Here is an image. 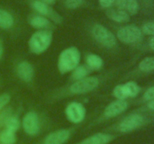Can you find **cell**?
I'll return each instance as SVG.
<instances>
[{
	"mask_svg": "<svg viewBox=\"0 0 154 144\" xmlns=\"http://www.w3.org/2000/svg\"><path fill=\"white\" fill-rule=\"evenodd\" d=\"M52 41V34L50 32L41 30L35 32L29 40V46L32 52L40 54L45 52Z\"/></svg>",
	"mask_w": 154,
	"mask_h": 144,
	"instance_id": "obj_2",
	"label": "cell"
},
{
	"mask_svg": "<svg viewBox=\"0 0 154 144\" xmlns=\"http://www.w3.org/2000/svg\"><path fill=\"white\" fill-rule=\"evenodd\" d=\"M10 95L8 94H2L0 95V110L2 109L10 100Z\"/></svg>",
	"mask_w": 154,
	"mask_h": 144,
	"instance_id": "obj_26",
	"label": "cell"
},
{
	"mask_svg": "<svg viewBox=\"0 0 154 144\" xmlns=\"http://www.w3.org/2000/svg\"><path fill=\"white\" fill-rule=\"evenodd\" d=\"M144 98L146 100H152L154 99V86L148 88L144 94Z\"/></svg>",
	"mask_w": 154,
	"mask_h": 144,
	"instance_id": "obj_27",
	"label": "cell"
},
{
	"mask_svg": "<svg viewBox=\"0 0 154 144\" xmlns=\"http://www.w3.org/2000/svg\"><path fill=\"white\" fill-rule=\"evenodd\" d=\"M139 68L142 71L148 72L154 70V56L147 57L143 59L139 64Z\"/></svg>",
	"mask_w": 154,
	"mask_h": 144,
	"instance_id": "obj_20",
	"label": "cell"
},
{
	"mask_svg": "<svg viewBox=\"0 0 154 144\" xmlns=\"http://www.w3.org/2000/svg\"><path fill=\"white\" fill-rule=\"evenodd\" d=\"M9 114H10L9 110H5L3 112H0V126L5 123L7 118L10 116Z\"/></svg>",
	"mask_w": 154,
	"mask_h": 144,
	"instance_id": "obj_28",
	"label": "cell"
},
{
	"mask_svg": "<svg viewBox=\"0 0 154 144\" xmlns=\"http://www.w3.org/2000/svg\"><path fill=\"white\" fill-rule=\"evenodd\" d=\"M117 37L123 43H135L141 38V31L135 26H126L117 32Z\"/></svg>",
	"mask_w": 154,
	"mask_h": 144,
	"instance_id": "obj_5",
	"label": "cell"
},
{
	"mask_svg": "<svg viewBox=\"0 0 154 144\" xmlns=\"http://www.w3.org/2000/svg\"><path fill=\"white\" fill-rule=\"evenodd\" d=\"M14 18L6 10L0 9V28H9L13 26Z\"/></svg>",
	"mask_w": 154,
	"mask_h": 144,
	"instance_id": "obj_15",
	"label": "cell"
},
{
	"mask_svg": "<svg viewBox=\"0 0 154 144\" xmlns=\"http://www.w3.org/2000/svg\"><path fill=\"white\" fill-rule=\"evenodd\" d=\"M126 8L129 14H135L139 9V6H138L137 0H127Z\"/></svg>",
	"mask_w": 154,
	"mask_h": 144,
	"instance_id": "obj_23",
	"label": "cell"
},
{
	"mask_svg": "<svg viewBox=\"0 0 154 144\" xmlns=\"http://www.w3.org/2000/svg\"><path fill=\"white\" fill-rule=\"evenodd\" d=\"M88 74V70L85 66H77L75 69H74L73 74H72V77L76 80H79L85 78L86 76Z\"/></svg>",
	"mask_w": 154,
	"mask_h": 144,
	"instance_id": "obj_21",
	"label": "cell"
},
{
	"mask_svg": "<svg viewBox=\"0 0 154 144\" xmlns=\"http://www.w3.org/2000/svg\"><path fill=\"white\" fill-rule=\"evenodd\" d=\"M142 32L146 34L154 35V22H147L142 27Z\"/></svg>",
	"mask_w": 154,
	"mask_h": 144,
	"instance_id": "obj_24",
	"label": "cell"
},
{
	"mask_svg": "<svg viewBox=\"0 0 154 144\" xmlns=\"http://www.w3.org/2000/svg\"><path fill=\"white\" fill-rule=\"evenodd\" d=\"M30 25L35 28H43L49 25V21L47 18L41 16H35L29 21Z\"/></svg>",
	"mask_w": 154,
	"mask_h": 144,
	"instance_id": "obj_19",
	"label": "cell"
},
{
	"mask_svg": "<svg viewBox=\"0 0 154 144\" xmlns=\"http://www.w3.org/2000/svg\"><path fill=\"white\" fill-rule=\"evenodd\" d=\"M99 80L95 76H89V77L83 78V79L77 80L70 87V90L72 93L75 94H83L88 92L93 91L94 88L99 85Z\"/></svg>",
	"mask_w": 154,
	"mask_h": 144,
	"instance_id": "obj_4",
	"label": "cell"
},
{
	"mask_svg": "<svg viewBox=\"0 0 154 144\" xmlns=\"http://www.w3.org/2000/svg\"><path fill=\"white\" fill-rule=\"evenodd\" d=\"M144 118L141 115L132 114L122 121L120 124V130L122 132H129L140 127L143 124Z\"/></svg>",
	"mask_w": 154,
	"mask_h": 144,
	"instance_id": "obj_8",
	"label": "cell"
},
{
	"mask_svg": "<svg viewBox=\"0 0 154 144\" xmlns=\"http://www.w3.org/2000/svg\"><path fill=\"white\" fill-rule=\"evenodd\" d=\"M66 112L68 118L74 123H79L82 122L86 115L84 106L78 102H73L68 105Z\"/></svg>",
	"mask_w": 154,
	"mask_h": 144,
	"instance_id": "obj_6",
	"label": "cell"
},
{
	"mask_svg": "<svg viewBox=\"0 0 154 144\" xmlns=\"http://www.w3.org/2000/svg\"><path fill=\"white\" fill-rule=\"evenodd\" d=\"M6 129L15 132L20 127V122L17 118L14 116H9L5 123Z\"/></svg>",
	"mask_w": 154,
	"mask_h": 144,
	"instance_id": "obj_22",
	"label": "cell"
},
{
	"mask_svg": "<svg viewBox=\"0 0 154 144\" xmlns=\"http://www.w3.org/2000/svg\"><path fill=\"white\" fill-rule=\"evenodd\" d=\"M81 59L80 51L76 47H69L63 50L58 59V68L62 74L73 70Z\"/></svg>",
	"mask_w": 154,
	"mask_h": 144,
	"instance_id": "obj_1",
	"label": "cell"
},
{
	"mask_svg": "<svg viewBox=\"0 0 154 144\" xmlns=\"http://www.w3.org/2000/svg\"><path fill=\"white\" fill-rule=\"evenodd\" d=\"M42 2H45V4H51V3H53L54 2V0H42Z\"/></svg>",
	"mask_w": 154,
	"mask_h": 144,
	"instance_id": "obj_34",
	"label": "cell"
},
{
	"mask_svg": "<svg viewBox=\"0 0 154 144\" xmlns=\"http://www.w3.org/2000/svg\"><path fill=\"white\" fill-rule=\"evenodd\" d=\"M0 141L3 144H14L16 142L15 132L5 129L0 134Z\"/></svg>",
	"mask_w": 154,
	"mask_h": 144,
	"instance_id": "obj_18",
	"label": "cell"
},
{
	"mask_svg": "<svg viewBox=\"0 0 154 144\" xmlns=\"http://www.w3.org/2000/svg\"><path fill=\"white\" fill-rule=\"evenodd\" d=\"M17 74L23 80L26 82L30 81L34 74L32 66L27 62H22L17 66Z\"/></svg>",
	"mask_w": 154,
	"mask_h": 144,
	"instance_id": "obj_11",
	"label": "cell"
},
{
	"mask_svg": "<svg viewBox=\"0 0 154 144\" xmlns=\"http://www.w3.org/2000/svg\"><path fill=\"white\" fill-rule=\"evenodd\" d=\"M111 138L109 134L98 133L83 140L81 144H108L111 140Z\"/></svg>",
	"mask_w": 154,
	"mask_h": 144,
	"instance_id": "obj_12",
	"label": "cell"
},
{
	"mask_svg": "<svg viewBox=\"0 0 154 144\" xmlns=\"http://www.w3.org/2000/svg\"><path fill=\"white\" fill-rule=\"evenodd\" d=\"M23 127L26 134L35 135L38 133L40 125L38 115L34 112H29L26 114L23 120Z\"/></svg>",
	"mask_w": 154,
	"mask_h": 144,
	"instance_id": "obj_7",
	"label": "cell"
},
{
	"mask_svg": "<svg viewBox=\"0 0 154 144\" xmlns=\"http://www.w3.org/2000/svg\"><path fill=\"white\" fill-rule=\"evenodd\" d=\"M148 107L151 110H154V99L153 100H150L148 103Z\"/></svg>",
	"mask_w": 154,
	"mask_h": 144,
	"instance_id": "obj_31",
	"label": "cell"
},
{
	"mask_svg": "<svg viewBox=\"0 0 154 144\" xmlns=\"http://www.w3.org/2000/svg\"><path fill=\"white\" fill-rule=\"evenodd\" d=\"M87 64L93 70H99L103 64V61L100 56L96 54H90L87 57Z\"/></svg>",
	"mask_w": 154,
	"mask_h": 144,
	"instance_id": "obj_16",
	"label": "cell"
},
{
	"mask_svg": "<svg viewBox=\"0 0 154 144\" xmlns=\"http://www.w3.org/2000/svg\"><path fill=\"white\" fill-rule=\"evenodd\" d=\"M33 8H35V10H37L38 12L41 14L43 15H48L52 17V19H54V14H55L54 12H53L51 10V9L49 8V7L48 6V4H45V2L42 1H35L33 2Z\"/></svg>",
	"mask_w": 154,
	"mask_h": 144,
	"instance_id": "obj_17",
	"label": "cell"
},
{
	"mask_svg": "<svg viewBox=\"0 0 154 144\" xmlns=\"http://www.w3.org/2000/svg\"><path fill=\"white\" fill-rule=\"evenodd\" d=\"M122 86L126 98L129 97H135L140 92V87L138 86V84L132 81L123 84Z\"/></svg>",
	"mask_w": 154,
	"mask_h": 144,
	"instance_id": "obj_13",
	"label": "cell"
},
{
	"mask_svg": "<svg viewBox=\"0 0 154 144\" xmlns=\"http://www.w3.org/2000/svg\"><path fill=\"white\" fill-rule=\"evenodd\" d=\"M70 133L68 130H59L48 135L45 144H63L69 139Z\"/></svg>",
	"mask_w": 154,
	"mask_h": 144,
	"instance_id": "obj_10",
	"label": "cell"
},
{
	"mask_svg": "<svg viewBox=\"0 0 154 144\" xmlns=\"http://www.w3.org/2000/svg\"><path fill=\"white\" fill-rule=\"evenodd\" d=\"M2 53H3V46H2V44L1 40H0V58H2Z\"/></svg>",
	"mask_w": 154,
	"mask_h": 144,
	"instance_id": "obj_33",
	"label": "cell"
},
{
	"mask_svg": "<svg viewBox=\"0 0 154 144\" xmlns=\"http://www.w3.org/2000/svg\"><path fill=\"white\" fill-rule=\"evenodd\" d=\"M108 15L111 20L117 22H126L129 20V14L123 10H110Z\"/></svg>",
	"mask_w": 154,
	"mask_h": 144,
	"instance_id": "obj_14",
	"label": "cell"
},
{
	"mask_svg": "<svg viewBox=\"0 0 154 144\" xmlns=\"http://www.w3.org/2000/svg\"><path fill=\"white\" fill-rule=\"evenodd\" d=\"M128 104L125 100L117 99L115 101L110 104L105 110V116L108 118L114 117L124 112L127 108Z\"/></svg>",
	"mask_w": 154,
	"mask_h": 144,
	"instance_id": "obj_9",
	"label": "cell"
},
{
	"mask_svg": "<svg viewBox=\"0 0 154 144\" xmlns=\"http://www.w3.org/2000/svg\"><path fill=\"white\" fill-rule=\"evenodd\" d=\"M116 1H117V7H118L120 10H123V9L126 8L127 0H116Z\"/></svg>",
	"mask_w": 154,
	"mask_h": 144,
	"instance_id": "obj_30",
	"label": "cell"
},
{
	"mask_svg": "<svg viewBox=\"0 0 154 144\" xmlns=\"http://www.w3.org/2000/svg\"><path fill=\"white\" fill-rule=\"evenodd\" d=\"M99 4L104 8H108L112 5L115 0H99Z\"/></svg>",
	"mask_w": 154,
	"mask_h": 144,
	"instance_id": "obj_29",
	"label": "cell"
},
{
	"mask_svg": "<svg viewBox=\"0 0 154 144\" xmlns=\"http://www.w3.org/2000/svg\"><path fill=\"white\" fill-rule=\"evenodd\" d=\"M83 0H65L66 7L71 9H75L82 4Z\"/></svg>",
	"mask_w": 154,
	"mask_h": 144,
	"instance_id": "obj_25",
	"label": "cell"
},
{
	"mask_svg": "<svg viewBox=\"0 0 154 144\" xmlns=\"http://www.w3.org/2000/svg\"><path fill=\"white\" fill-rule=\"evenodd\" d=\"M150 46L151 49L154 50V36L153 38H152L151 39H150Z\"/></svg>",
	"mask_w": 154,
	"mask_h": 144,
	"instance_id": "obj_32",
	"label": "cell"
},
{
	"mask_svg": "<svg viewBox=\"0 0 154 144\" xmlns=\"http://www.w3.org/2000/svg\"><path fill=\"white\" fill-rule=\"evenodd\" d=\"M92 32L95 39L104 46L112 47L116 44V38L114 35L103 26L99 24L94 26Z\"/></svg>",
	"mask_w": 154,
	"mask_h": 144,
	"instance_id": "obj_3",
	"label": "cell"
}]
</instances>
